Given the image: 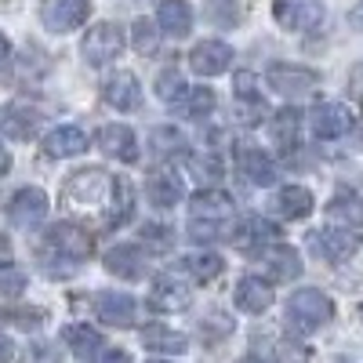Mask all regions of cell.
Masks as SVG:
<instances>
[{"instance_id":"6da1fadb","label":"cell","mask_w":363,"mask_h":363,"mask_svg":"<svg viewBox=\"0 0 363 363\" xmlns=\"http://www.w3.org/2000/svg\"><path fill=\"white\" fill-rule=\"evenodd\" d=\"M330 316H335V306H330V298L323 291L306 287V291H294L287 298V323L294 330H301V335H309V330L330 323Z\"/></svg>"},{"instance_id":"7a4b0ae2","label":"cell","mask_w":363,"mask_h":363,"mask_svg":"<svg viewBox=\"0 0 363 363\" xmlns=\"http://www.w3.org/2000/svg\"><path fill=\"white\" fill-rule=\"evenodd\" d=\"M44 247L55 255V265H80V262L91 255V236H87L80 225L62 222V225H51V229H48Z\"/></svg>"},{"instance_id":"3957f363","label":"cell","mask_w":363,"mask_h":363,"mask_svg":"<svg viewBox=\"0 0 363 363\" xmlns=\"http://www.w3.org/2000/svg\"><path fill=\"white\" fill-rule=\"evenodd\" d=\"M87 66H109L113 58H120V51H124V29H120L116 22H99L87 29V37L80 44Z\"/></svg>"},{"instance_id":"277c9868","label":"cell","mask_w":363,"mask_h":363,"mask_svg":"<svg viewBox=\"0 0 363 363\" xmlns=\"http://www.w3.org/2000/svg\"><path fill=\"white\" fill-rule=\"evenodd\" d=\"M265 84L277 91V95H287V99H301L309 91L320 87V73L309 69V66H287V62H272L265 69Z\"/></svg>"},{"instance_id":"5b68a950","label":"cell","mask_w":363,"mask_h":363,"mask_svg":"<svg viewBox=\"0 0 363 363\" xmlns=\"http://www.w3.org/2000/svg\"><path fill=\"white\" fill-rule=\"evenodd\" d=\"M309 247L316 251V258L323 262H349L356 251H359V236L352 229H338V225H330V229H316L309 236Z\"/></svg>"},{"instance_id":"8992f818","label":"cell","mask_w":363,"mask_h":363,"mask_svg":"<svg viewBox=\"0 0 363 363\" xmlns=\"http://www.w3.org/2000/svg\"><path fill=\"white\" fill-rule=\"evenodd\" d=\"M272 18L291 33H306V29L323 22V4L320 0H277L272 4Z\"/></svg>"},{"instance_id":"52a82bcc","label":"cell","mask_w":363,"mask_h":363,"mask_svg":"<svg viewBox=\"0 0 363 363\" xmlns=\"http://www.w3.org/2000/svg\"><path fill=\"white\" fill-rule=\"evenodd\" d=\"M44 215H48V193L37 189V186H26V189H18V193L8 200V218H11V225H18V229L40 225Z\"/></svg>"},{"instance_id":"ba28073f","label":"cell","mask_w":363,"mask_h":363,"mask_svg":"<svg viewBox=\"0 0 363 363\" xmlns=\"http://www.w3.org/2000/svg\"><path fill=\"white\" fill-rule=\"evenodd\" d=\"M91 15V0H48L40 18L51 33H73Z\"/></svg>"},{"instance_id":"9c48e42d","label":"cell","mask_w":363,"mask_h":363,"mask_svg":"<svg viewBox=\"0 0 363 363\" xmlns=\"http://www.w3.org/2000/svg\"><path fill=\"white\" fill-rule=\"evenodd\" d=\"M189 66L200 77H218V73H225L233 66V48L225 40H200L189 51Z\"/></svg>"},{"instance_id":"30bf717a","label":"cell","mask_w":363,"mask_h":363,"mask_svg":"<svg viewBox=\"0 0 363 363\" xmlns=\"http://www.w3.org/2000/svg\"><path fill=\"white\" fill-rule=\"evenodd\" d=\"M313 131H316V138H323V142L345 138V135L352 131V113H349V106H342V102H323V106H316V109H313Z\"/></svg>"},{"instance_id":"8fae6325","label":"cell","mask_w":363,"mask_h":363,"mask_svg":"<svg viewBox=\"0 0 363 363\" xmlns=\"http://www.w3.org/2000/svg\"><path fill=\"white\" fill-rule=\"evenodd\" d=\"M102 95H106V102H109L113 109L131 113V109H138V106H142V84H138V77H135V73L116 69V73L106 80Z\"/></svg>"},{"instance_id":"7c38bea8","label":"cell","mask_w":363,"mask_h":363,"mask_svg":"<svg viewBox=\"0 0 363 363\" xmlns=\"http://www.w3.org/2000/svg\"><path fill=\"white\" fill-rule=\"evenodd\" d=\"M69 193H73L77 200H84V203H106V200H113V196H116V182H113L106 171L91 167V171L73 174Z\"/></svg>"},{"instance_id":"4fadbf2b","label":"cell","mask_w":363,"mask_h":363,"mask_svg":"<svg viewBox=\"0 0 363 363\" xmlns=\"http://www.w3.org/2000/svg\"><path fill=\"white\" fill-rule=\"evenodd\" d=\"M189 301H193L189 287L174 277H160L153 291H149V306L157 313H182V309H189Z\"/></svg>"},{"instance_id":"5bb4252c","label":"cell","mask_w":363,"mask_h":363,"mask_svg":"<svg viewBox=\"0 0 363 363\" xmlns=\"http://www.w3.org/2000/svg\"><path fill=\"white\" fill-rule=\"evenodd\" d=\"M99 149L124 164H135L138 160V142H135V131L128 124H106L99 131Z\"/></svg>"},{"instance_id":"9a60e30c","label":"cell","mask_w":363,"mask_h":363,"mask_svg":"<svg viewBox=\"0 0 363 363\" xmlns=\"http://www.w3.org/2000/svg\"><path fill=\"white\" fill-rule=\"evenodd\" d=\"M95 313L106 327H131L135 323V298L131 294H113V291H102L95 298Z\"/></svg>"},{"instance_id":"2e32d148","label":"cell","mask_w":363,"mask_h":363,"mask_svg":"<svg viewBox=\"0 0 363 363\" xmlns=\"http://www.w3.org/2000/svg\"><path fill=\"white\" fill-rule=\"evenodd\" d=\"M258 262L265 265V272H269L272 280H294L298 272H301V255L294 247H287V244H269L258 255Z\"/></svg>"},{"instance_id":"e0dca14e","label":"cell","mask_w":363,"mask_h":363,"mask_svg":"<svg viewBox=\"0 0 363 363\" xmlns=\"http://www.w3.org/2000/svg\"><path fill=\"white\" fill-rule=\"evenodd\" d=\"M87 149V135L77 128V124H62V128H55L44 135V153L55 157V160H62V157H80Z\"/></svg>"},{"instance_id":"ac0fdd59","label":"cell","mask_w":363,"mask_h":363,"mask_svg":"<svg viewBox=\"0 0 363 363\" xmlns=\"http://www.w3.org/2000/svg\"><path fill=\"white\" fill-rule=\"evenodd\" d=\"M106 269L120 280H142L145 277V255L135 244H116L113 251H106Z\"/></svg>"},{"instance_id":"d6986e66","label":"cell","mask_w":363,"mask_h":363,"mask_svg":"<svg viewBox=\"0 0 363 363\" xmlns=\"http://www.w3.org/2000/svg\"><path fill=\"white\" fill-rule=\"evenodd\" d=\"M236 309L240 313H251V316H262L269 306H272V287L262 280V277H247L236 284Z\"/></svg>"},{"instance_id":"ffe728a7","label":"cell","mask_w":363,"mask_h":363,"mask_svg":"<svg viewBox=\"0 0 363 363\" xmlns=\"http://www.w3.org/2000/svg\"><path fill=\"white\" fill-rule=\"evenodd\" d=\"M142 345L157 356H174V352H186L189 349V338L178 335L174 327H164V323H145L142 327Z\"/></svg>"},{"instance_id":"44dd1931","label":"cell","mask_w":363,"mask_h":363,"mask_svg":"<svg viewBox=\"0 0 363 363\" xmlns=\"http://www.w3.org/2000/svg\"><path fill=\"white\" fill-rule=\"evenodd\" d=\"M327 218L335 222L338 229H352V233L363 229V200L356 193H349V189L335 193L330 203H327Z\"/></svg>"},{"instance_id":"7402d4cb","label":"cell","mask_w":363,"mask_h":363,"mask_svg":"<svg viewBox=\"0 0 363 363\" xmlns=\"http://www.w3.org/2000/svg\"><path fill=\"white\" fill-rule=\"evenodd\" d=\"M189 211H193L196 218H218V222H225L233 215V196L225 189L207 186V189H200V193L189 196Z\"/></svg>"},{"instance_id":"603a6c76","label":"cell","mask_w":363,"mask_h":363,"mask_svg":"<svg viewBox=\"0 0 363 363\" xmlns=\"http://www.w3.org/2000/svg\"><path fill=\"white\" fill-rule=\"evenodd\" d=\"M157 26L167 37H186L193 29V8L189 0H160L157 8Z\"/></svg>"},{"instance_id":"cb8c5ba5","label":"cell","mask_w":363,"mask_h":363,"mask_svg":"<svg viewBox=\"0 0 363 363\" xmlns=\"http://www.w3.org/2000/svg\"><path fill=\"white\" fill-rule=\"evenodd\" d=\"M272 240H280V229L272 225L269 218H244L240 225H233V236H229V244L236 247H251V244H272Z\"/></svg>"},{"instance_id":"d4e9b609","label":"cell","mask_w":363,"mask_h":363,"mask_svg":"<svg viewBox=\"0 0 363 363\" xmlns=\"http://www.w3.org/2000/svg\"><path fill=\"white\" fill-rule=\"evenodd\" d=\"M145 196L153 207H174L182 200V178L174 171H157L145 178Z\"/></svg>"},{"instance_id":"484cf974","label":"cell","mask_w":363,"mask_h":363,"mask_svg":"<svg viewBox=\"0 0 363 363\" xmlns=\"http://www.w3.org/2000/svg\"><path fill=\"white\" fill-rule=\"evenodd\" d=\"M178 269L186 272V277H193L196 284H207V280H215L218 272L225 269V262L215 251H196V255H182L178 258Z\"/></svg>"},{"instance_id":"4316f807","label":"cell","mask_w":363,"mask_h":363,"mask_svg":"<svg viewBox=\"0 0 363 363\" xmlns=\"http://www.w3.org/2000/svg\"><path fill=\"white\" fill-rule=\"evenodd\" d=\"M236 164H240V174L247 182H255V186H272V182H277V167H272V160L262 149H244Z\"/></svg>"},{"instance_id":"83f0119b","label":"cell","mask_w":363,"mask_h":363,"mask_svg":"<svg viewBox=\"0 0 363 363\" xmlns=\"http://www.w3.org/2000/svg\"><path fill=\"white\" fill-rule=\"evenodd\" d=\"M277 211L284 218H306L309 211H313V193L306 189V186H284L280 193H277Z\"/></svg>"},{"instance_id":"f1b7e54d","label":"cell","mask_w":363,"mask_h":363,"mask_svg":"<svg viewBox=\"0 0 363 363\" xmlns=\"http://www.w3.org/2000/svg\"><path fill=\"white\" fill-rule=\"evenodd\" d=\"M37 124L40 116L29 113V109H8L4 116H0V131H4L8 138H18V142H29L37 135Z\"/></svg>"},{"instance_id":"f546056e","label":"cell","mask_w":363,"mask_h":363,"mask_svg":"<svg viewBox=\"0 0 363 363\" xmlns=\"http://www.w3.org/2000/svg\"><path fill=\"white\" fill-rule=\"evenodd\" d=\"M62 338H66V345H69V349H73L80 359L95 356V352L102 349V335H99L95 327H84V323H69Z\"/></svg>"},{"instance_id":"4dcf8cb0","label":"cell","mask_w":363,"mask_h":363,"mask_svg":"<svg viewBox=\"0 0 363 363\" xmlns=\"http://www.w3.org/2000/svg\"><path fill=\"white\" fill-rule=\"evenodd\" d=\"M178 106H182V113H186L189 120H203L211 109H215V91L211 87H189Z\"/></svg>"},{"instance_id":"1f68e13d","label":"cell","mask_w":363,"mask_h":363,"mask_svg":"<svg viewBox=\"0 0 363 363\" xmlns=\"http://www.w3.org/2000/svg\"><path fill=\"white\" fill-rule=\"evenodd\" d=\"M298 109H280L277 116H272V142H277L280 149H291L294 145V138H298Z\"/></svg>"},{"instance_id":"d6a6232c","label":"cell","mask_w":363,"mask_h":363,"mask_svg":"<svg viewBox=\"0 0 363 363\" xmlns=\"http://www.w3.org/2000/svg\"><path fill=\"white\" fill-rule=\"evenodd\" d=\"M131 44H135L138 55H157V48H160L157 26L149 22V18H135V26H131Z\"/></svg>"},{"instance_id":"836d02e7","label":"cell","mask_w":363,"mask_h":363,"mask_svg":"<svg viewBox=\"0 0 363 363\" xmlns=\"http://www.w3.org/2000/svg\"><path fill=\"white\" fill-rule=\"evenodd\" d=\"M186 80H182V73L178 69H164L160 77H157V95H160V102H167V106H174V102H182V95H186Z\"/></svg>"},{"instance_id":"e575fe53","label":"cell","mask_w":363,"mask_h":363,"mask_svg":"<svg viewBox=\"0 0 363 363\" xmlns=\"http://www.w3.org/2000/svg\"><path fill=\"white\" fill-rule=\"evenodd\" d=\"M189 236L193 240H229L233 236V225L229 222H218V218H193L189 222Z\"/></svg>"},{"instance_id":"d590c367","label":"cell","mask_w":363,"mask_h":363,"mask_svg":"<svg viewBox=\"0 0 363 363\" xmlns=\"http://www.w3.org/2000/svg\"><path fill=\"white\" fill-rule=\"evenodd\" d=\"M233 91H236V102H262L258 77H255V73H247V69L233 77Z\"/></svg>"},{"instance_id":"8d00e7d4","label":"cell","mask_w":363,"mask_h":363,"mask_svg":"<svg viewBox=\"0 0 363 363\" xmlns=\"http://www.w3.org/2000/svg\"><path fill=\"white\" fill-rule=\"evenodd\" d=\"M189 171L203 182H218L222 178V164L215 153H203V157H189Z\"/></svg>"},{"instance_id":"74e56055","label":"cell","mask_w":363,"mask_h":363,"mask_svg":"<svg viewBox=\"0 0 363 363\" xmlns=\"http://www.w3.org/2000/svg\"><path fill=\"white\" fill-rule=\"evenodd\" d=\"M22 291H26V272L0 269V298H18Z\"/></svg>"},{"instance_id":"f35d334b","label":"cell","mask_w":363,"mask_h":363,"mask_svg":"<svg viewBox=\"0 0 363 363\" xmlns=\"http://www.w3.org/2000/svg\"><path fill=\"white\" fill-rule=\"evenodd\" d=\"M153 149H157L160 157L182 149V131H174V128H157V131H153Z\"/></svg>"},{"instance_id":"ab89813d","label":"cell","mask_w":363,"mask_h":363,"mask_svg":"<svg viewBox=\"0 0 363 363\" xmlns=\"http://www.w3.org/2000/svg\"><path fill=\"white\" fill-rule=\"evenodd\" d=\"M306 356H309V352L298 349V345H280V363H309Z\"/></svg>"},{"instance_id":"60d3db41","label":"cell","mask_w":363,"mask_h":363,"mask_svg":"<svg viewBox=\"0 0 363 363\" xmlns=\"http://www.w3.org/2000/svg\"><path fill=\"white\" fill-rule=\"evenodd\" d=\"M95 363H131V356H128L124 349H109V352L95 356Z\"/></svg>"},{"instance_id":"b9f144b4","label":"cell","mask_w":363,"mask_h":363,"mask_svg":"<svg viewBox=\"0 0 363 363\" xmlns=\"http://www.w3.org/2000/svg\"><path fill=\"white\" fill-rule=\"evenodd\" d=\"M29 356H33V359H26V363H55V356H51V349H48V345H37Z\"/></svg>"},{"instance_id":"7bdbcfd3","label":"cell","mask_w":363,"mask_h":363,"mask_svg":"<svg viewBox=\"0 0 363 363\" xmlns=\"http://www.w3.org/2000/svg\"><path fill=\"white\" fill-rule=\"evenodd\" d=\"M15 356V345H11V338L8 335H0V363H8Z\"/></svg>"},{"instance_id":"ee69618b","label":"cell","mask_w":363,"mask_h":363,"mask_svg":"<svg viewBox=\"0 0 363 363\" xmlns=\"http://www.w3.org/2000/svg\"><path fill=\"white\" fill-rule=\"evenodd\" d=\"M8 171H11V153L0 145V174H8Z\"/></svg>"},{"instance_id":"f6af8a7d","label":"cell","mask_w":363,"mask_h":363,"mask_svg":"<svg viewBox=\"0 0 363 363\" xmlns=\"http://www.w3.org/2000/svg\"><path fill=\"white\" fill-rule=\"evenodd\" d=\"M8 55H11V44H8L4 33H0V62H8Z\"/></svg>"},{"instance_id":"bcb514c9","label":"cell","mask_w":363,"mask_h":363,"mask_svg":"<svg viewBox=\"0 0 363 363\" xmlns=\"http://www.w3.org/2000/svg\"><path fill=\"white\" fill-rule=\"evenodd\" d=\"M149 363H171V359H149Z\"/></svg>"},{"instance_id":"7dc6e473","label":"cell","mask_w":363,"mask_h":363,"mask_svg":"<svg viewBox=\"0 0 363 363\" xmlns=\"http://www.w3.org/2000/svg\"><path fill=\"white\" fill-rule=\"evenodd\" d=\"M359 316H363V306H359Z\"/></svg>"}]
</instances>
